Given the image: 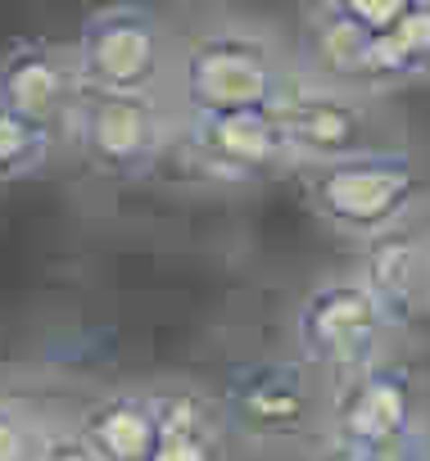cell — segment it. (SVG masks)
Listing matches in <instances>:
<instances>
[{
    "label": "cell",
    "mask_w": 430,
    "mask_h": 461,
    "mask_svg": "<svg viewBox=\"0 0 430 461\" xmlns=\"http://www.w3.org/2000/svg\"><path fill=\"white\" fill-rule=\"evenodd\" d=\"M331 5H335V10H344L349 19H358L362 28L385 32L389 23H398V19L407 14L412 0H331Z\"/></svg>",
    "instance_id": "obj_17"
},
{
    "label": "cell",
    "mask_w": 430,
    "mask_h": 461,
    "mask_svg": "<svg viewBox=\"0 0 430 461\" xmlns=\"http://www.w3.org/2000/svg\"><path fill=\"white\" fill-rule=\"evenodd\" d=\"M317 371L295 353V357H263L245 362L227 375L218 402L227 416L232 434L250 438H299L308 429H322V389L313 380Z\"/></svg>",
    "instance_id": "obj_8"
},
{
    "label": "cell",
    "mask_w": 430,
    "mask_h": 461,
    "mask_svg": "<svg viewBox=\"0 0 430 461\" xmlns=\"http://www.w3.org/2000/svg\"><path fill=\"white\" fill-rule=\"evenodd\" d=\"M64 136L10 104H0V185H19L37 176Z\"/></svg>",
    "instance_id": "obj_15"
},
{
    "label": "cell",
    "mask_w": 430,
    "mask_h": 461,
    "mask_svg": "<svg viewBox=\"0 0 430 461\" xmlns=\"http://www.w3.org/2000/svg\"><path fill=\"white\" fill-rule=\"evenodd\" d=\"M172 113L159 91H82L69 136L82 163L109 181L150 176L154 163L172 149Z\"/></svg>",
    "instance_id": "obj_5"
},
{
    "label": "cell",
    "mask_w": 430,
    "mask_h": 461,
    "mask_svg": "<svg viewBox=\"0 0 430 461\" xmlns=\"http://www.w3.org/2000/svg\"><path fill=\"white\" fill-rule=\"evenodd\" d=\"M358 272L367 276V285L380 294L385 312L407 326L425 299V276H430V245H421V236L412 226H398L389 236L362 245V263Z\"/></svg>",
    "instance_id": "obj_13"
},
{
    "label": "cell",
    "mask_w": 430,
    "mask_h": 461,
    "mask_svg": "<svg viewBox=\"0 0 430 461\" xmlns=\"http://www.w3.org/2000/svg\"><path fill=\"white\" fill-rule=\"evenodd\" d=\"M172 149L186 158L195 176L227 181V185L268 181L299 163L272 104L227 109V113H181L172 131Z\"/></svg>",
    "instance_id": "obj_6"
},
{
    "label": "cell",
    "mask_w": 430,
    "mask_h": 461,
    "mask_svg": "<svg viewBox=\"0 0 430 461\" xmlns=\"http://www.w3.org/2000/svg\"><path fill=\"white\" fill-rule=\"evenodd\" d=\"M398 330V321L385 312L380 294L367 285V276L340 272L317 281L299 308H295V353L317 371V375H349L376 357H385L389 335Z\"/></svg>",
    "instance_id": "obj_4"
},
{
    "label": "cell",
    "mask_w": 430,
    "mask_h": 461,
    "mask_svg": "<svg viewBox=\"0 0 430 461\" xmlns=\"http://www.w3.org/2000/svg\"><path fill=\"white\" fill-rule=\"evenodd\" d=\"M73 456L154 461V389H109L73 420Z\"/></svg>",
    "instance_id": "obj_11"
},
{
    "label": "cell",
    "mask_w": 430,
    "mask_h": 461,
    "mask_svg": "<svg viewBox=\"0 0 430 461\" xmlns=\"http://www.w3.org/2000/svg\"><path fill=\"white\" fill-rule=\"evenodd\" d=\"M412 5H421V10H430V0H412Z\"/></svg>",
    "instance_id": "obj_18"
},
{
    "label": "cell",
    "mask_w": 430,
    "mask_h": 461,
    "mask_svg": "<svg viewBox=\"0 0 430 461\" xmlns=\"http://www.w3.org/2000/svg\"><path fill=\"white\" fill-rule=\"evenodd\" d=\"M82 91H159L168 73V28L145 0L91 10L73 41Z\"/></svg>",
    "instance_id": "obj_7"
},
{
    "label": "cell",
    "mask_w": 430,
    "mask_h": 461,
    "mask_svg": "<svg viewBox=\"0 0 430 461\" xmlns=\"http://www.w3.org/2000/svg\"><path fill=\"white\" fill-rule=\"evenodd\" d=\"M308 208L340 240L371 245L398 226H412L425 208L430 176L403 145H362L353 154L308 163Z\"/></svg>",
    "instance_id": "obj_1"
},
{
    "label": "cell",
    "mask_w": 430,
    "mask_h": 461,
    "mask_svg": "<svg viewBox=\"0 0 430 461\" xmlns=\"http://www.w3.org/2000/svg\"><path fill=\"white\" fill-rule=\"evenodd\" d=\"M322 429L344 456H403L425 429L416 375L403 362H389V353L335 375L322 407Z\"/></svg>",
    "instance_id": "obj_3"
},
{
    "label": "cell",
    "mask_w": 430,
    "mask_h": 461,
    "mask_svg": "<svg viewBox=\"0 0 430 461\" xmlns=\"http://www.w3.org/2000/svg\"><path fill=\"white\" fill-rule=\"evenodd\" d=\"M281 50L241 23H213L195 32L172 59V86L181 113H227V109H268L290 82Z\"/></svg>",
    "instance_id": "obj_2"
},
{
    "label": "cell",
    "mask_w": 430,
    "mask_h": 461,
    "mask_svg": "<svg viewBox=\"0 0 430 461\" xmlns=\"http://www.w3.org/2000/svg\"><path fill=\"white\" fill-rule=\"evenodd\" d=\"M425 245H430V230H425Z\"/></svg>",
    "instance_id": "obj_19"
},
{
    "label": "cell",
    "mask_w": 430,
    "mask_h": 461,
    "mask_svg": "<svg viewBox=\"0 0 430 461\" xmlns=\"http://www.w3.org/2000/svg\"><path fill=\"white\" fill-rule=\"evenodd\" d=\"M78 100H82V77L73 50L46 37H19L0 50V104L69 136Z\"/></svg>",
    "instance_id": "obj_10"
},
{
    "label": "cell",
    "mask_w": 430,
    "mask_h": 461,
    "mask_svg": "<svg viewBox=\"0 0 430 461\" xmlns=\"http://www.w3.org/2000/svg\"><path fill=\"white\" fill-rule=\"evenodd\" d=\"M371 46H376V32L362 28L358 19H349L344 10H335L331 0H322L313 10V19H308V73L344 82L353 91H367Z\"/></svg>",
    "instance_id": "obj_14"
},
{
    "label": "cell",
    "mask_w": 430,
    "mask_h": 461,
    "mask_svg": "<svg viewBox=\"0 0 430 461\" xmlns=\"http://www.w3.org/2000/svg\"><path fill=\"white\" fill-rule=\"evenodd\" d=\"M227 416L223 402L190 389V384H159L154 389V461H204L223 452Z\"/></svg>",
    "instance_id": "obj_12"
},
{
    "label": "cell",
    "mask_w": 430,
    "mask_h": 461,
    "mask_svg": "<svg viewBox=\"0 0 430 461\" xmlns=\"http://www.w3.org/2000/svg\"><path fill=\"white\" fill-rule=\"evenodd\" d=\"M46 425L28 402L14 393H0V461H23V456H46Z\"/></svg>",
    "instance_id": "obj_16"
},
{
    "label": "cell",
    "mask_w": 430,
    "mask_h": 461,
    "mask_svg": "<svg viewBox=\"0 0 430 461\" xmlns=\"http://www.w3.org/2000/svg\"><path fill=\"white\" fill-rule=\"evenodd\" d=\"M277 118L281 131L295 149V158L308 163H326L340 154H353L362 145H371V118L367 104L353 86L317 77V73H290L286 91L277 95Z\"/></svg>",
    "instance_id": "obj_9"
}]
</instances>
